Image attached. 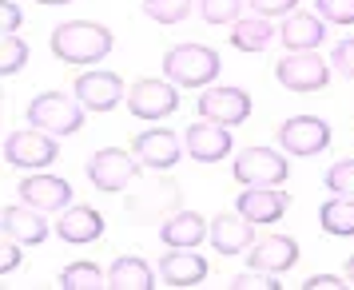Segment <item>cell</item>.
<instances>
[{
  "instance_id": "1",
  "label": "cell",
  "mask_w": 354,
  "mask_h": 290,
  "mask_svg": "<svg viewBox=\"0 0 354 290\" xmlns=\"http://www.w3.org/2000/svg\"><path fill=\"white\" fill-rule=\"evenodd\" d=\"M112 48H115L112 32L96 20H68V24L52 28V52L64 64H96Z\"/></svg>"
},
{
  "instance_id": "2",
  "label": "cell",
  "mask_w": 354,
  "mask_h": 290,
  "mask_svg": "<svg viewBox=\"0 0 354 290\" xmlns=\"http://www.w3.org/2000/svg\"><path fill=\"white\" fill-rule=\"evenodd\" d=\"M163 76L179 88H207L219 76V52L203 44H179L163 56Z\"/></svg>"
},
{
  "instance_id": "3",
  "label": "cell",
  "mask_w": 354,
  "mask_h": 290,
  "mask_svg": "<svg viewBox=\"0 0 354 290\" xmlns=\"http://www.w3.org/2000/svg\"><path fill=\"white\" fill-rule=\"evenodd\" d=\"M179 211V187L163 171H147L136 191L128 195V215L144 219V223H156V219H171Z\"/></svg>"
},
{
  "instance_id": "4",
  "label": "cell",
  "mask_w": 354,
  "mask_h": 290,
  "mask_svg": "<svg viewBox=\"0 0 354 290\" xmlns=\"http://www.w3.org/2000/svg\"><path fill=\"white\" fill-rule=\"evenodd\" d=\"M28 124L40 131H52V135H72L84 124V104L64 96V92H40L28 104Z\"/></svg>"
},
{
  "instance_id": "5",
  "label": "cell",
  "mask_w": 354,
  "mask_h": 290,
  "mask_svg": "<svg viewBox=\"0 0 354 290\" xmlns=\"http://www.w3.org/2000/svg\"><path fill=\"white\" fill-rule=\"evenodd\" d=\"M231 175L247 183V187H279L290 171H287V160L271 147H243L235 163H231Z\"/></svg>"
},
{
  "instance_id": "6",
  "label": "cell",
  "mask_w": 354,
  "mask_h": 290,
  "mask_svg": "<svg viewBox=\"0 0 354 290\" xmlns=\"http://www.w3.org/2000/svg\"><path fill=\"white\" fill-rule=\"evenodd\" d=\"M274 76H279V84H283L287 92H319V88H326V80H330L326 60L315 56V48L310 52H287V56L274 64Z\"/></svg>"
},
{
  "instance_id": "7",
  "label": "cell",
  "mask_w": 354,
  "mask_h": 290,
  "mask_svg": "<svg viewBox=\"0 0 354 290\" xmlns=\"http://www.w3.org/2000/svg\"><path fill=\"white\" fill-rule=\"evenodd\" d=\"M56 135L52 131H12L4 139V160L12 167H24V171H36V167H48L56 160Z\"/></svg>"
},
{
  "instance_id": "8",
  "label": "cell",
  "mask_w": 354,
  "mask_h": 290,
  "mask_svg": "<svg viewBox=\"0 0 354 290\" xmlns=\"http://www.w3.org/2000/svg\"><path fill=\"white\" fill-rule=\"evenodd\" d=\"M136 151H120V147H104L88 160V179L100 191H124L136 179Z\"/></svg>"
},
{
  "instance_id": "9",
  "label": "cell",
  "mask_w": 354,
  "mask_h": 290,
  "mask_svg": "<svg viewBox=\"0 0 354 290\" xmlns=\"http://www.w3.org/2000/svg\"><path fill=\"white\" fill-rule=\"evenodd\" d=\"M279 144L290 155H319L322 147L330 144V128L319 115H290L279 128Z\"/></svg>"
},
{
  "instance_id": "10",
  "label": "cell",
  "mask_w": 354,
  "mask_h": 290,
  "mask_svg": "<svg viewBox=\"0 0 354 290\" xmlns=\"http://www.w3.org/2000/svg\"><path fill=\"white\" fill-rule=\"evenodd\" d=\"M131 151H136L140 167H147V171H171L187 147H183V139H179V135H171V131L147 128L144 135H136Z\"/></svg>"
},
{
  "instance_id": "11",
  "label": "cell",
  "mask_w": 354,
  "mask_h": 290,
  "mask_svg": "<svg viewBox=\"0 0 354 290\" xmlns=\"http://www.w3.org/2000/svg\"><path fill=\"white\" fill-rule=\"evenodd\" d=\"M199 115L223 124V128H235L251 115V96L243 88H207L199 96Z\"/></svg>"
},
{
  "instance_id": "12",
  "label": "cell",
  "mask_w": 354,
  "mask_h": 290,
  "mask_svg": "<svg viewBox=\"0 0 354 290\" xmlns=\"http://www.w3.org/2000/svg\"><path fill=\"white\" fill-rule=\"evenodd\" d=\"M128 108L140 119H163L179 108V92L167 80H140L128 92Z\"/></svg>"
},
{
  "instance_id": "13",
  "label": "cell",
  "mask_w": 354,
  "mask_h": 290,
  "mask_svg": "<svg viewBox=\"0 0 354 290\" xmlns=\"http://www.w3.org/2000/svg\"><path fill=\"white\" fill-rule=\"evenodd\" d=\"M183 147H187V155L199 163H219L231 151V131L223 128V124H215V119H195L192 128H187V135H183Z\"/></svg>"
},
{
  "instance_id": "14",
  "label": "cell",
  "mask_w": 354,
  "mask_h": 290,
  "mask_svg": "<svg viewBox=\"0 0 354 290\" xmlns=\"http://www.w3.org/2000/svg\"><path fill=\"white\" fill-rule=\"evenodd\" d=\"M72 92H76V99L88 112H112L124 99V80L115 72H84V76H76Z\"/></svg>"
},
{
  "instance_id": "15",
  "label": "cell",
  "mask_w": 354,
  "mask_h": 290,
  "mask_svg": "<svg viewBox=\"0 0 354 290\" xmlns=\"http://www.w3.org/2000/svg\"><path fill=\"white\" fill-rule=\"evenodd\" d=\"M20 203L40 211H64L72 203V183L60 175H28L20 183Z\"/></svg>"
},
{
  "instance_id": "16",
  "label": "cell",
  "mask_w": 354,
  "mask_h": 290,
  "mask_svg": "<svg viewBox=\"0 0 354 290\" xmlns=\"http://www.w3.org/2000/svg\"><path fill=\"white\" fill-rule=\"evenodd\" d=\"M251 219L247 215H231V211H223V215H215L211 219V246L219 251V255H239V251H247L251 246V239H255V231H251Z\"/></svg>"
},
{
  "instance_id": "17",
  "label": "cell",
  "mask_w": 354,
  "mask_h": 290,
  "mask_svg": "<svg viewBox=\"0 0 354 290\" xmlns=\"http://www.w3.org/2000/svg\"><path fill=\"white\" fill-rule=\"evenodd\" d=\"M163 246H179V251H192L199 246L203 239H211V223L195 211H176L171 219H163V231H160Z\"/></svg>"
},
{
  "instance_id": "18",
  "label": "cell",
  "mask_w": 354,
  "mask_h": 290,
  "mask_svg": "<svg viewBox=\"0 0 354 290\" xmlns=\"http://www.w3.org/2000/svg\"><path fill=\"white\" fill-rule=\"evenodd\" d=\"M287 203L290 199L279 191V187H247V191L235 199V211L247 215L251 223H274V219H283Z\"/></svg>"
},
{
  "instance_id": "19",
  "label": "cell",
  "mask_w": 354,
  "mask_h": 290,
  "mask_svg": "<svg viewBox=\"0 0 354 290\" xmlns=\"http://www.w3.org/2000/svg\"><path fill=\"white\" fill-rule=\"evenodd\" d=\"M160 274L167 287H199L207 278V262L195 251H179V246H167V255L160 262Z\"/></svg>"
},
{
  "instance_id": "20",
  "label": "cell",
  "mask_w": 354,
  "mask_h": 290,
  "mask_svg": "<svg viewBox=\"0 0 354 290\" xmlns=\"http://www.w3.org/2000/svg\"><path fill=\"white\" fill-rule=\"evenodd\" d=\"M279 40H283L290 52H310V48H319L322 40H326V20H322V17H310V12H299V8H295V12L283 20Z\"/></svg>"
},
{
  "instance_id": "21",
  "label": "cell",
  "mask_w": 354,
  "mask_h": 290,
  "mask_svg": "<svg viewBox=\"0 0 354 290\" xmlns=\"http://www.w3.org/2000/svg\"><path fill=\"white\" fill-rule=\"evenodd\" d=\"M295 262H299V246H295V239H287V235H267L263 242L251 246V258H247V267H255V271H274V274L290 271Z\"/></svg>"
},
{
  "instance_id": "22",
  "label": "cell",
  "mask_w": 354,
  "mask_h": 290,
  "mask_svg": "<svg viewBox=\"0 0 354 290\" xmlns=\"http://www.w3.org/2000/svg\"><path fill=\"white\" fill-rule=\"evenodd\" d=\"M0 223H4V235H8V239L24 242V246H40V242L48 239V223H44L40 207H28V203L8 207Z\"/></svg>"
},
{
  "instance_id": "23",
  "label": "cell",
  "mask_w": 354,
  "mask_h": 290,
  "mask_svg": "<svg viewBox=\"0 0 354 290\" xmlns=\"http://www.w3.org/2000/svg\"><path fill=\"white\" fill-rule=\"evenodd\" d=\"M56 235L64 242H96L104 235V215L96 207H64L56 219Z\"/></svg>"
},
{
  "instance_id": "24",
  "label": "cell",
  "mask_w": 354,
  "mask_h": 290,
  "mask_svg": "<svg viewBox=\"0 0 354 290\" xmlns=\"http://www.w3.org/2000/svg\"><path fill=\"white\" fill-rule=\"evenodd\" d=\"M108 287L115 290H151L156 287V274L147 267L140 255H124L115 258L112 267H108Z\"/></svg>"
},
{
  "instance_id": "25",
  "label": "cell",
  "mask_w": 354,
  "mask_h": 290,
  "mask_svg": "<svg viewBox=\"0 0 354 290\" xmlns=\"http://www.w3.org/2000/svg\"><path fill=\"white\" fill-rule=\"evenodd\" d=\"M274 40V28L267 24V17H239L231 24V44L239 52H263Z\"/></svg>"
},
{
  "instance_id": "26",
  "label": "cell",
  "mask_w": 354,
  "mask_h": 290,
  "mask_svg": "<svg viewBox=\"0 0 354 290\" xmlns=\"http://www.w3.org/2000/svg\"><path fill=\"white\" fill-rule=\"evenodd\" d=\"M319 223H322L326 235H335V239H351L354 235V195H335L330 203H322Z\"/></svg>"
},
{
  "instance_id": "27",
  "label": "cell",
  "mask_w": 354,
  "mask_h": 290,
  "mask_svg": "<svg viewBox=\"0 0 354 290\" xmlns=\"http://www.w3.org/2000/svg\"><path fill=\"white\" fill-rule=\"evenodd\" d=\"M108 278H104V271H100L96 262H72L64 274H60V287L64 290H96L104 287Z\"/></svg>"
},
{
  "instance_id": "28",
  "label": "cell",
  "mask_w": 354,
  "mask_h": 290,
  "mask_svg": "<svg viewBox=\"0 0 354 290\" xmlns=\"http://www.w3.org/2000/svg\"><path fill=\"white\" fill-rule=\"evenodd\" d=\"M24 60H28V44L17 32L0 36V72L4 76H17L20 68H24Z\"/></svg>"
},
{
  "instance_id": "29",
  "label": "cell",
  "mask_w": 354,
  "mask_h": 290,
  "mask_svg": "<svg viewBox=\"0 0 354 290\" xmlns=\"http://www.w3.org/2000/svg\"><path fill=\"white\" fill-rule=\"evenodd\" d=\"M144 12L156 24H179L192 12V0H144Z\"/></svg>"
},
{
  "instance_id": "30",
  "label": "cell",
  "mask_w": 354,
  "mask_h": 290,
  "mask_svg": "<svg viewBox=\"0 0 354 290\" xmlns=\"http://www.w3.org/2000/svg\"><path fill=\"white\" fill-rule=\"evenodd\" d=\"M243 12V0H199V17L207 24H235Z\"/></svg>"
},
{
  "instance_id": "31",
  "label": "cell",
  "mask_w": 354,
  "mask_h": 290,
  "mask_svg": "<svg viewBox=\"0 0 354 290\" xmlns=\"http://www.w3.org/2000/svg\"><path fill=\"white\" fill-rule=\"evenodd\" d=\"M231 287L235 290H279V274L274 271H243V274H235L231 278Z\"/></svg>"
},
{
  "instance_id": "32",
  "label": "cell",
  "mask_w": 354,
  "mask_h": 290,
  "mask_svg": "<svg viewBox=\"0 0 354 290\" xmlns=\"http://www.w3.org/2000/svg\"><path fill=\"white\" fill-rule=\"evenodd\" d=\"M326 187L335 195H354V160H338L326 171Z\"/></svg>"
},
{
  "instance_id": "33",
  "label": "cell",
  "mask_w": 354,
  "mask_h": 290,
  "mask_svg": "<svg viewBox=\"0 0 354 290\" xmlns=\"http://www.w3.org/2000/svg\"><path fill=\"white\" fill-rule=\"evenodd\" d=\"M326 24H354V0H315Z\"/></svg>"
},
{
  "instance_id": "34",
  "label": "cell",
  "mask_w": 354,
  "mask_h": 290,
  "mask_svg": "<svg viewBox=\"0 0 354 290\" xmlns=\"http://www.w3.org/2000/svg\"><path fill=\"white\" fill-rule=\"evenodd\" d=\"M330 68L342 72V76H354V36H346V40H338L335 44V52H330Z\"/></svg>"
},
{
  "instance_id": "35",
  "label": "cell",
  "mask_w": 354,
  "mask_h": 290,
  "mask_svg": "<svg viewBox=\"0 0 354 290\" xmlns=\"http://www.w3.org/2000/svg\"><path fill=\"white\" fill-rule=\"evenodd\" d=\"M247 4H251V12H259V17H290L299 8V0H247Z\"/></svg>"
},
{
  "instance_id": "36",
  "label": "cell",
  "mask_w": 354,
  "mask_h": 290,
  "mask_svg": "<svg viewBox=\"0 0 354 290\" xmlns=\"http://www.w3.org/2000/svg\"><path fill=\"white\" fill-rule=\"evenodd\" d=\"M20 246H24V242H17V239H8V235H4V242H0V271H4V274L20 267Z\"/></svg>"
},
{
  "instance_id": "37",
  "label": "cell",
  "mask_w": 354,
  "mask_h": 290,
  "mask_svg": "<svg viewBox=\"0 0 354 290\" xmlns=\"http://www.w3.org/2000/svg\"><path fill=\"white\" fill-rule=\"evenodd\" d=\"M20 4H12V0H4L0 4V36H8V32H17L20 28Z\"/></svg>"
},
{
  "instance_id": "38",
  "label": "cell",
  "mask_w": 354,
  "mask_h": 290,
  "mask_svg": "<svg viewBox=\"0 0 354 290\" xmlns=\"http://www.w3.org/2000/svg\"><path fill=\"white\" fill-rule=\"evenodd\" d=\"M338 287H351V282L338 278V274H310L306 278V290H338Z\"/></svg>"
},
{
  "instance_id": "39",
  "label": "cell",
  "mask_w": 354,
  "mask_h": 290,
  "mask_svg": "<svg viewBox=\"0 0 354 290\" xmlns=\"http://www.w3.org/2000/svg\"><path fill=\"white\" fill-rule=\"evenodd\" d=\"M346 282H351V287H354V255L346 258Z\"/></svg>"
},
{
  "instance_id": "40",
  "label": "cell",
  "mask_w": 354,
  "mask_h": 290,
  "mask_svg": "<svg viewBox=\"0 0 354 290\" xmlns=\"http://www.w3.org/2000/svg\"><path fill=\"white\" fill-rule=\"evenodd\" d=\"M40 4H72V0H40Z\"/></svg>"
}]
</instances>
